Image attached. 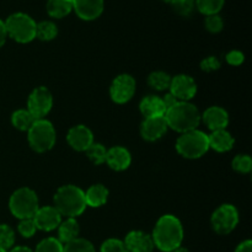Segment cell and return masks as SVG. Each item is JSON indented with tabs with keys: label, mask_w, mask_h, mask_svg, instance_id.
I'll list each match as a JSON object with an SVG mask.
<instances>
[{
	"label": "cell",
	"mask_w": 252,
	"mask_h": 252,
	"mask_svg": "<svg viewBox=\"0 0 252 252\" xmlns=\"http://www.w3.org/2000/svg\"><path fill=\"white\" fill-rule=\"evenodd\" d=\"M86 155H88L89 159L96 165H101L105 162L106 160V154H107V149L103 147L100 143H93L90 147L86 149Z\"/></svg>",
	"instance_id": "f1b7e54d"
},
{
	"label": "cell",
	"mask_w": 252,
	"mask_h": 252,
	"mask_svg": "<svg viewBox=\"0 0 252 252\" xmlns=\"http://www.w3.org/2000/svg\"><path fill=\"white\" fill-rule=\"evenodd\" d=\"M194 5H196L194 0H179L172 4V7L181 16H189L193 11Z\"/></svg>",
	"instance_id": "d590c367"
},
{
	"label": "cell",
	"mask_w": 252,
	"mask_h": 252,
	"mask_svg": "<svg viewBox=\"0 0 252 252\" xmlns=\"http://www.w3.org/2000/svg\"><path fill=\"white\" fill-rule=\"evenodd\" d=\"M139 110L145 118L165 116V112H166V107H165L162 98L153 95L147 96L140 101Z\"/></svg>",
	"instance_id": "d6986e66"
},
{
	"label": "cell",
	"mask_w": 252,
	"mask_h": 252,
	"mask_svg": "<svg viewBox=\"0 0 252 252\" xmlns=\"http://www.w3.org/2000/svg\"><path fill=\"white\" fill-rule=\"evenodd\" d=\"M153 241L162 252H171L180 248L184 240V228L179 218L171 214L162 216L153 231Z\"/></svg>",
	"instance_id": "6da1fadb"
},
{
	"label": "cell",
	"mask_w": 252,
	"mask_h": 252,
	"mask_svg": "<svg viewBox=\"0 0 252 252\" xmlns=\"http://www.w3.org/2000/svg\"><path fill=\"white\" fill-rule=\"evenodd\" d=\"M11 122L16 129L26 132L36 122V118L31 115L29 110H17L12 113Z\"/></svg>",
	"instance_id": "cb8c5ba5"
},
{
	"label": "cell",
	"mask_w": 252,
	"mask_h": 252,
	"mask_svg": "<svg viewBox=\"0 0 252 252\" xmlns=\"http://www.w3.org/2000/svg\"><path fill=\"white\" fill-rule=\"evenodd\" d=\"M125 245L128 252H153L154 250V241L152 236L139 230L128 233Z\"/></svg>",
	"instance_id": "2e32d148"
},
{
	"label": "cell",
	"mask_w": 252,
	"mask_h": 252,
	"mask_svg": "<svg viewBox=\"0 0 252 252\" xmlns=\"http://www.w3.org/2000/svg\"><path fill=\"white\" fill-rule=\"evenodd\" d=\"M148 84L150 85V88L158 91L169 90L170 84H171V76L165 71H153L148 78Z\"/></svg>",
	"instance_id": "d4e9b609"
},
{
	"label": "cell",
	"mask_w": 252,
	"mask_h": 252,
	"mask_svg": "<svg viewBox=\"0 0 252 252\" xmlns=\"http://www.w3.org/2000/svg\"><path fill=\"white\" fill-rule=\"evenodd\" d=\"M85 192L74 185L62 186L54 194V208L62 217L76 218L86 208Z\"/></svg>",
	"instance_id": "3957f363"
},
{
	"label": "cell",
	"mask_w": 252,
	"mask_h": 252,
	"mask_svg": "<svg viewBox=\"0 0 252 252\" xmlns=\"http://www.w3.org/2000/svg\"><path fill=\"white\" fill-rule=\"evenodd\" d=\"M17 230L21 234L24 238H32V236L36 234L37 226L34 224L33 219H22L19 223V226H17Z\"/></svg>",
	"instance_id": "836d02e7"
},
{
	"label": "cell",
	"mask_w": 252,
	"mask_h": 252,
	"mask_svg": "<svg viewBox=\"0 0 252 252\" xmlns=\"http://www.w3.org/2000/svg\"><path fill=\"white\" fill-rule=\"evenodd\" d=\"M105 2L103 0H73V10L80 19L91 21L102 14Z\"/></svg>",
	"instance_id": "9a60e30c"
},
{
	"label": "cell",
	"mask_w": 252,
	"mask_h": 252,
	"mask_svg": "<svg viewBox=\"0 0 252 252\" xmlns=\"http://www.w3.org/2000/svg\"><path fill=\"white\" fill-rule=\"evenodd\" d=\"M235 252H252V241L251 240L243 241V243L236 248Z\"/></svg>",
	"instance_id": "f35d334b"
},
{
	"label": "cell",
	"mask_w": 252,
	"mask_h": 252,
	"mask_svg": "<svg viewBox=\"0 0 252 252\" xmlns=\"http://www.w3.org/2000/svg\"><path fill=\"white\" fill-rule=\"evenodd\" d=\"M7 37V32H6V27H5V22L0 20V48L4 46L5 41H6Z\"/></svg>",
	"instance_id": "ab89813d"
},
{
	"label": "cell",
	"mask_w": 252,
	"mask_h": 252,
	"mask_svg": "<svg viewBox=\"0 0 252 252\" xmlns=\"http://www.w3.org/2000/svg\"><path fill=\"white\" fill-rule=\"evenodd\" d=\"M231 166L240 174H248L252 170V159L249 155H236L231 162Z\"/></svg>",
	"instance_id": "1f68e13d"
},
{
	"label": "cell",
	"mask_w": 252,
	"mask_h": 252,
	"mask_svg": "<svg viewBox=\"0 0 252 252\" xmlns=\"http://www.w3.org/2000/svg\"><path fill=\"white\" fill-rule=\"evenodd\" d=\"M66 140L76 152H86V149L94 143V135L86 126L78 125L69 129Z\"/></svg>",
	"instance_id": "5bb4252c"
},
{
	"label": "cell",
	"mask_w": 252,
	"mask_h": 252,
	"mask_svg": "<svg viewBox=\"0 0 252 252\" xmlns=\"http://www.w3.org/2000/svg\"><path fill=\"white\" fill-rule=\"evenodd\" d=\"M132 161L129 152L123 147H113L107 150L105 162L115 171H123L128 169Z\"/></svg>",
	"instance_id": "ac0fdd59"
},
{
	"label": "cell",
	"mask_w": 252,
	"mask_h": 252,
	"mask_svg": "<svg viewBox=\"0 0 252 252\" xmlns=\"http://www.w3.org/2000/svg\"><path fill=\"white\" fill-rule=\"evenodd\" d=\"M73 10V0H48L47 12L49 16L62 19L69 15Z\"/></svg>",
	"instance_id": "603a6c76"
},
{
	"label": "cell",
	"mask_w": 252,
	"mask_h": 252,
	"mask_svg": "<svg viewBox=\"0 0 252 252\" xmlns=\"http://www.w3.org/2000/svg\"><path fill=\"white\" fill-rule=\"evenodd\" d=\"M135 93V80L129 74H121L112 81L110 96L116 103H126Z\"/></svg>",
	"instance_id": "30bf717a"
},
{
	"label": "cell",
	"mask_w": 252,
	"mask_h": 252,
	"mask_svg": "<svg viewBox=\"0 0 252 252\" xmlns=\"http://www.w3.org/2000/svg\"><path fill=\"white\" fill-rule=\"evenodd\" d=\"M108 199V189L103 185H93L88 191L85 192L86 206L98 208V207L106 204Z\"/></svg>",
	"instance_id": "44dd1931"
},
{
	"label": "cell",
	"mask_w": 252,
	"mask_h": 252,
	"mask_svg": "<svg viewBox=\"0 0 252 252\" xmlns=\"http://www.w3.org/2000/svg\"><path fill=\"white\" fill-rule=\"evenodd\" d=\"M212 228L219 235H228L239 223V212L233 204H221L212 214Z\"/></svg>",
	"instance_id": "ba28073f"
},
{
	"label": "cell",
	"mask_w": 252,
	"mask_h": 252,
	"mask_svg": "<svg viewBox=\"0 0 252 252\" xmlns=\"http://www.w3.org/2000/svg\"><path fill=\"white\" fill-rule=\"evenodd\" d=\"M10 252H33V251L29 248H25V246H16V248L12 249Z\"/></svg>",
	"instance_id": "b9f144b4"
},
{
	"label": "cell",
	"mask_w": 252,
	"mask_h": 252,
	"mask_svg": "<svg viewBox=\"0 0 252 252\" xmlns=\"http://www.w3.org/2000/svg\"><path fill=\"white\" fill-rule=\"evenodd\" d=\"M196 6L202 14L204 15H216L223 9L225 0H194Z\"/></svg>",
	"instance_id": "4316f807"
},
{
	"label": "cell",
	"mask_w": 252,
	"mask_h": 252,
	"mask_svg": "<svg viewBox=\"0 0 252 252\" xmlns=\"http://www.w3.org/2000/svg\"><path fill=\"white\" fill-rule=\"evenodd\" d=\"M10 212L15 218L22 219L33 218L36 212L38 211V197L33 189L29 187H22V189H16L11 194L9 201Z\"/></svg>",
	"instance_id": "5b68a950"
},
{
	"label": "cell",
	"mask_w": 252,
	"mask_h": 252,
	"mask_svg": "<svg viewBox=\"0 0 252 252\" xmlns=\"http://www.w3.org/2000/svg\"><path fill=\"white\" fill-rule=\"evenodd\" d=\"M208 149V135L198 129L182 133L176 142L177 153L186 159H198L203 157Z\"/></svg>",
	"instance_id": "277c9868"
},
{
	"label": "cell",
	"mask_w": 252,
	"mask_h": 252,
	"mask_svg": "<svg viewBox=\"0 0 252 252\" xmlns=\"http://www.w3.org/2000/svg\"><path fill=\"white\" fill-rule=\"evenodd\" d=\"M171 252H189V251L187 250V249L181 248V246H180V248H177L176 250H174V251H171Z\"/></svg>",
	"instance_id": "7bdbcfd3"
},
{
	"label": "cell",
	"mask_w": 252,
	"mask_h": 252,
	"mask_svg": "<svg viewBox=\"0 0 252 252\" xmlns=\"http://www.w3.org/2000/svg\"><path fill=\"white\" fill-rule=\"evenodd\" d=\"M169 90L177 101H189L196 96L197 84L189 75L179 74L171 78Z\"/></svg>",
	"instance_id": "8fae6325"
},
{
	"label": "cell",
	"mask_w": 252,
	"mask_h": 252,
	"mask_svg": "<svg viewBox=\"0 0 252 252\" xmlns=\"http://www.w3.org/2000/svg\"><path fill=\"white\" fill-rule=\"evenodd\" d=\"M169 129L165 116H158V117L144 118L142 126H140V133L142 137L148 142H155L160 139Z\"/></svg>",
	"instance_id": "4fadbf2b"
},
{
	"label": "cell",
	"mask_w": 252,
	"mask_h": 252,
	"mask_svg": "<svg viewBox=\"0 0 252 252\" xmlns=\"http://www.w3.org/2000/svg\"><path fill=\"white\" fill-rule=\"evenodd\" d=\"M36 22L31 16L24 12H16L5 21L7 36L20 43H29L36 38Z\"/></svg>",
	"instance_id": "8992f818"
},
{
	"label": "cell",
	"mask_w": 252,
	"mask_h": 252,
	"mask_svg": "<svg viewBox=\"0 0 252 252\" xmlns=\"http://www.w3.org/2000/svg\"><path fill=\"white\" fill-rule=\"evenodd\" d=\"M33 221L37 226V230L52 231L59 226L62 223V216L54 207L46 206L38 208L33 216Z\"/></svg>",
	"instance_id": "7c38bea8"
},
{
	"label": "cell",
	"mask_w": 252,
	"mask_h": 252,
	"mask_svg": "<svg viewBox=\"0 0 252 252\" xmlns=\"http://www.w3.org/2000/svg\"><path fill=\"white\" fill-rule=\"evenodd\" d=\"M80 233V228L75 218H66V220L62 221L58 226V240L62 244L70 243L75 240Z\"/></svg>",
	"instance_id": "7402d4cb"
},
{
	"label": "cell",
	"mask_w": 252,
	"mask_h": 252,
	"mask_svg": "<svg viewBox=\"0 0 252 252\" xmlns=\"http://www.w3.org/2000/svg\"><path fill=\"white\" fill-rule=\"evenodd\" d=\"M165 120L171 129L180 133L197 129L201 123V113L198 108L189 101H179L167 108L165 112Z\"/></svg>",
	"instance_id": "7a4b0ae2"
},
{
	"label": "cell",
	"mask_w": 252,
	"mask_h": 252,
	"mask_svg": "<svg viewBox=\"0 0 252 252\" xmlns=\"http://www.w3.org/2000/svg\"><path fill=\"white\" fill-rule=\"evenodd\" d=\"M162 101H164V105H165V107H166V110L167 108L171 107V106H174L176 102H179V101H177L176 98H175L170 93L165 95V97L162 98Z\"/></svg>",
	"instance_id": "60d3db41"
},
{
	"label": "cell",
	"mask_w": 252,
	"mask_h": 252,
	"mask_svg": "<svg viewBox=\"0 0 252 252\" xmlns=\"http://www.w3.org/2000/svg\"><path fill=\"white\" fill-rule=\"evenodd\" d=\"M58 34V27L52 21H42L36 25V37L41 41H52Z\"/></svg>",
	"instance_id": "484cf974"
},
{
	"label": "cell",
	"mask_w": 252,
	"mask_h": 252,
	"mask_svg": "<svg viewBox=\"0 0 252 252\" xmlns=\"http://www.w3.org/2000/svg\"><path fill=\"white\" fill-rule=\"evenodd\" d=\"M165 1H167V2H170V4H174V2H176V1H179V0H165Z\"/></svg>",
	"instance_id": "ee69618b"
},
{
	"label": "cell",
	"mask_w": 252,
	"mask_h": 252,
	"mask_svg": "<svg viewBox=\"0 0 252 252\" xmlns=\"http://www.w3.org/2000/svg\"><path fill=\"white\" fill-rule=\"evenodd\" d=\"M0 252H7V251H6V250H4V249L0 248Z\"/></svg>",
	"instance_id": "f6af8a7d"
},
{
	"label": "cell",
	"mask_w": 252,
	"mask_h": 252,
	"mask_svg": "<svg viewBox=\"0 0 252 252\" xmlns=\"http://www.w3.org/2000/svg\"><path fill=\"white\" fill-rule=\"evenodd\" d=\"M15 243V233L9 225L1 224L0 225V248L4 250H9L14 246Z\"/></svg>",
	"instance_id": "f546056e"
},
{
	"label": "cell",
	"mask_w": 252,
	"mask_h": 252,
	"mask_svg": "<svg viewBox=\"0 0 252 252\" xmlns=\"http://www.w3.org/2000/svg\"><path fill=\"white\" fill-rule=\"evenodd\" d=\"M220 68V62L216 57H208L201 63V69L204 71H214Z\"/></svg>",
	"instance_id": "8d00e7d4"
},
{
	"label": "cell",
	"mask_w": 252,
	"mask_h": 252,
	"mask_svg": "<svg viewBox=\"0 0 252 252\" xmlns=\"http://www.w3.org/2000/svg\"><path fill=\"white\" fill-rule=\"evenodd\" d=\"M225 59L226 62H228V64L236 66L244 63V61H245V56H244L240 51H230L225 56Z\"/></svg>",
	"instance_id": "74e56055"
},
{
	"label": "cell",
	"mask_w": 252,
	"mask_h": 252,
	"mask_svg": "<svg viewBox=\"0 0 252 252\" xmlns=\"http://www.w3.org/2000/svg\"><path fill=\"white\" fill-rule=\"evenodd\" d=\"M208 142L209 148L214 149L216 152L225 153L234 147L235 139L226 129H219L214 130L211 135H208Z\"/></svg>",
	"instance_id": "ffe728a7"
},
{
	"label": "cell",
	"mask_w": 252,
	"mask_h": 252,
	"mask_svg": "<svg viewBox=\"0 0 252 252\" xmlns=\"http://www.w3.org/2000/svg\"><path fill=\"white\" fill-rule=\"evenodd\" d=\"M204 24H206V29L208 30L209 32H212V33H218V32H220L224 27L223 19H221L218 14L208 15V16L206 17V22H204Z\"/></svg>",
	"instance_id": "e575fe53"
},
{
	"label": "cell",
	"mask_w": 252,
	"mask_h": 252,
	"mask_svg": "<svg viewBox=\"0 0 252 252\" xmlns=\"http://www.w3.org/2000/svg\"><path fill=\"white\" fill-rule=\"evenodd\" d=\"M34 252H63V244L56 238H47L37 245Z\"/></svg>",
	"instance_id": "4dcf8cb0"
},
{
	"label": "cell",
	"mask_w": 252,
	"mask_h": 252,
	"mask_svg": "<svg viewBox=\"0 0 252 252\" xmlns=\"http://www.w3.org/2000/svg\"><path fill=\"white\" fill-rule=\"evenodd\" d=\"M63 252H96L93 244L85 239L76 238L75 240L63 245Z\"/></svg>",
	"instance_id": "83f0119b"
},
{
	"label": "cell",
	"mask_w": 252,
	"mask_h": 252,
	"mask_svg": "<svg viewBox=\"0 0 252 252\" xmlns=\"http://www.w3.org/2000/svg\"><path fill=\"white\" fill-rule=\"evenodd\" d=\"M101 252H128L125 241L118 239H108L101 245Z\"/></svg>",
	"instance_id": "d6a6232c"
},
{
	"label": "cell",
	"mask_w": 252,
	"mask_h": 252,
	"mask_svg": "<svg viewBox=\"0 0 252 252\" xmlns=\"http://www.w3.org/2000/svg\"><path fill=\"white\" fill-rule=\"evenodd\" d=\"M201 120L203 123L212 130L225 129L229 123V115L223 107L219 106H212L204 111L203 116H201Z\"/></svg>",
	"instance_id": "e0dca14e"
},
{
	"label": "cell",
	"mask_w": 252,
	"mask_h": 252,
	"mask_svg": "<svg viewBox=\"0 0 252 252\" xmlns=\"http://www.w3.org/2000/svg\"><path fill=\"white\" fill-rule=\"evenodd\" d=\"M29 133L30 147L37 153H46L56 144V129L49 121L36 120Z\"/></svg>",
	"instance_id": "52a82bcc"
},
{
	"label": "cell",
	"mask_w": 252,
	"mask_h": 252,
	"mask_svg": "<svg viewBox=\"0 0 252 252\" xmlns=\"http://www.w3.org/2000/svg\"><path fill=\"white\" fill-rule=\"evenodd\" d=\"M52 106H53V97L51 91L46 86H38L30 94L27 100V110L36 120H42L46 117Z\"/></svg>",
	"instance_id": "9c48e42d"
}]
</instances>
